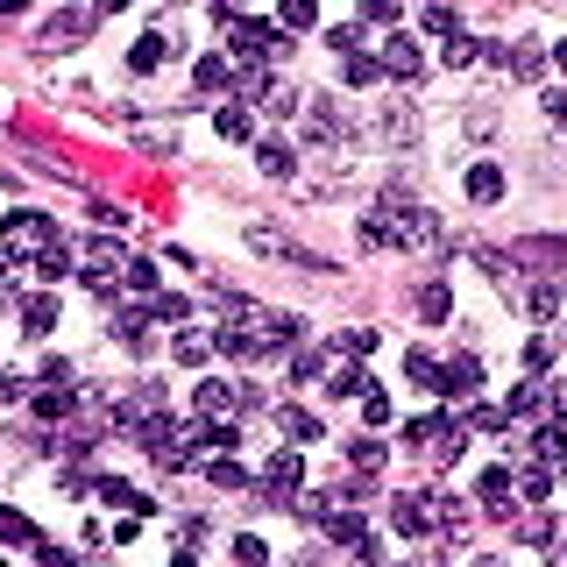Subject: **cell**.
<instances>
[{"instance_id": "484cf974", "label": "cell", "mask_w": 567, "mask_h": 567, "mask_svg": "<svg viewBox=\"0 0 567 567\" xmlns=\"http://www.w3.org/2000/svg\"><path fill=\"white\" fill-rule=\"evenodd\" d=\"M341 78H348V86H376V78H383V57H341Z\"/></svg>"}, {"instance_id": "836d02e7", "label": "cell", "mask_w": 567, "mask_h": 567, "mask_svg": "<svg viewBox=\"0 0 567 567\" xmlns=\"http://www.w3.org/2000/svg\"><path fill=\"white\" fill-rule=\"evenodd\" d=\"M334 348L362 362V355H376V334H369V327H348V334H334Z\"/></svg>"}, {"instance_id": "603a6c76", "label": "cell", "mask_w": 567, "mask_h": 567, "mask_svg": "<svg viewBox=\"0 0 567 567\" xmlns=\"http://www.w3.org/2000/svg\"><path fill=\"white\" fill-rule=\"evenodd\" d=\"M419 319H433V327H440V319H454V291L447 284H426L419 291Z\"/></svg>"}, {"instance_id": "8fae6325", "label": "cell", "mask_w": 567, "mask_h": 567, "mask_svg": "<svg viewBox=\"0 0 567 567\" xmlns=\"http://www.w3.org/2000/svg\"><path fill=\"white\" fill-rule=\"evenodd\" d=\"M22 327H29V341H43V334L57 327V291H36V298H22Z\"/></svg>"}, {"instance_id": "681fc988", "label": "cell", "mask_w": 567, "mask_h": 567, "mask_svg": "<svg viewBox=\"0 0 567 567\" xmlns=\"http://www.w3.org/2000/svg\"><path fill=\"white\" fill-rule=\"evenodd\" d=\"M8 397H22V376H8V369H0V404H8Z\"/></svg>"}, {"instance_id": "d590c367", "label": "cell", "mask_w": 567, "mask_h": 567, "mask_svg": "<svg viewBox=\"0 0 567 567\" xmlns=\"http://www.w3.org/2000/svg\"><path fill=\"white\" fill-rule=\"evenodd\" d=\"M518 412H546V383H518V390H511V419H518Z\"/></svg>"}, {"instance_id": "83f0119b", "label": "cell", "mask_w": 567, "mask_h": 567, "mask_svg": "<svg viewBox=\"0 0 567 567\" xmlns=\"http://www.w3.org/2000/svg\"><path fill=\"white\" fill-rule=\"evenodd\" d=\"M156 64H164V36L149 29V36H142V43L128 50V71H156Z\"/></svg>"}, {"instance_id": "f5cc1de1", "label": "cell", "mask_w": 567, "mask_h": 567, "mask_svg": "<svg viewBox=\"0 0 567 567\" xmlns=\"http://www.w3.org/2000/svg\"><path fill=\"white\" fill-rule=\"evenodd\" d=\"M553 64H560V71H567V43H560V50H553Z\"/></svg>"}, {"instance_id": "b9f144b4", "label": "cell", "mask_w": 567, "mask_h": 567, "mask_svg": "<svg viewBox=\"0 0 567 567\" xmlns=\"http://www.w3.org/2000/svg\"><path fill=\"white\" fill-rule=\"evenodd\" d=\"M319 369H327V355H319V348H291V376H319Z\"/></svg>"}, {"instance_id": "816d5d0a", "label": "cell", "mask_w": 567, "mask_h": 567, "mask_svg": "<svg viewBox=\"0 0 567 567\" xmlns=\"http://www.w3.org/2000/svg\"><path fill=\"white\" fill-rule=\"evenodd\" d=\"M8 263H15V256H8V249H0V284H8Z\"/></svg>"}, {"instance_id": "ba28073f", "label": "cell", "mask_w": 567, "mask_h": 567, "mask_svg": "<svg viewBox=\"0 0 567 567\" xmlns=\"http://www.w3.org/2000/svg\"><path fill=\"white\" fill-rule=\"evenodd\" d=\"M86 29H93V15H78V8H64V15H50V22H43V43H50V50H71L78 36H86Z\"/></svg>"}, {"instance_id": "d6986e66", "label": "cell", "mask_w": 567, "mask_h": 567, "mask_svg": "<svg viewBox=\"0 0 567 567\" xmlns=\"http://www.w3.org/2000/svg\"><path fill=\"white\" fill-rule=\"evenodd\" d=\"M0 546H29V553H36V546H43V532H36L22 511H8V504H0Z\"/></svg>"}, {"instance_id": "8d00e7d4", "label": "cell", "mask_w": 567, "mask_h": 567, "mask_svg": "<svg viewBox=\"0 0 567 567\" xmlns=\"http://www.w3.org/2000/svg\"><path fill=\"white\" fill-rule=\"evenodd\" d=\"M277 22H284V29H312V22H319V8H312V0H284Z\"/></svg>"}, {"instance_id": "4fadbf2b", "label": "cell", "mask_w": 567, "mask_h": 567, "mask_svg": "<svg viewBox=\"0 0 567 567\" xmlns=\"http://www.w3.org/2000/svg\"><path fill=\"white\" fill-rule=\"evenodd\" d=\"M192 86H199V93H227V86H234V57H199V64H192Z\"/></svg>"}, {"instance_id": "6da1fadb", "label": "cell", "mask_w": 567, "mask_h": 567, "mask_svg": "<svg viewBox=\"0 0 567 567\" xmlns=\"http://www.w3.org/2000/svg\"><path fill=\"white\" fill-rule=\"evenodd\" d=\"M220 29H227V43L241 50V64H277V57H291V36L270 29V22H256V15L220 8Z\"/></svg>"}, {"instance_id": "7bdbcfd3", "label": "cell", "mask_w": 567, "mask_h": 567, "mask_svg": "<svg viewBox=\"0 0 567 567\" xmlns=\"http://www.w3.org/2000/svg\"><path fill=\"white\" fill-rule=\"evenodd\" d=\"M234 560H249V567H256V560H270V546H263L256 532H241V539H234Z\"/></svg>"}, {"instance_id": "9a60e30c", "label": "cell", "mask_w": 567, "mask_h": 567, "mask_svg": "<svg viewBox=\"0 0 567 567\" xmlns=\"http://www.w3.org/2000/svg\"><path fill=\"white\" fill-rule=\"evenodd\" d=\"M546 64H553V50H539V43H518V50L504 57L511 78H546Z\"/></svg>"}, {"instance_id": "f907efd6", "label": "cell", "mask_w": 567, "mask_h": 567, "mask_svg": "<svg viewBox=\"0 0 567 567\" xmlns=\"http://www.w3.org/2000/svg\"><path fill=\"white\" fill-rule=\"evenodd\" d=\"M128 8V0H93V15H121Z\"/></svg>"}, {"instance_id": "e0dca14e", "label": "cell", "mask_w": 567, "mask_h": 567, "mask_svg": "<svg viewBox=\"0 0 567 567\" xmlns=\"http://www.w3.org/2000/svg\"><path fill=\"white\" fill-rule=\"evenodd\" d=\"M362 390H376V383H369V376H362V369H355V355H348V362H334V369H327V397H362Z\"/></svg>"}, {"instance_id": "bcb514c9", "label": "cell", "mask_w": 567, "mask_h": 567, "mask_svg": "<svg viewBox=\"0 0 567 567\" xmlns=\"http://www.w3.org/2000/svg\"><path fill=\"white\" fill-rule=\"evenodd\" d=\"M362 15L369 22H397V0H362Z\"/></svg>"}, {"instance_id": "9c48e42d", "label": "cell", "mask_w": 567, "mask_h": 567, "mask_svg": "<svg viewBox=\"0 0 567 567\" xmlns=\"http://www.w3.org/2000/svg\"><path fill=\"white\" fill-rule=\"evenodd\" d=\"M256 171H263V178H291V171H298V149H291V142H277V135H270V142H256Z\"/></svg>"}, {"instance_id": "60d3db41", "label": "cell", "mask_w": 567, "mask_h": 567, "mask_svg": "<svg viewBox=\"0 0 567 567\" xmlns=\"http://www.w3.org/2000/svg\"><path fill=\"white\" fill-rule=\"evenodd\" d=\"M291 511H298V518H312V525H319V518H327V511H334V497H327V490H312V497H298V504H291Z\"/></svg>"}, {"instance_id": "30bf717a", "label": "cell", "mask_w": 567, "mask_h": 567, "mask_svg": "<svg viewBox=\"0 0 567 567\" xmlns=\"http://www.w3.org/2000/svg\"><path fill=\"white\" fill-rule=\"evenodd\" d=\"M213 128H220V142H249L256 135V121H249V107H241V100H220L213 107Z\"/></svg>"}, {"instance_id": "f546056e", "label": "cell", "mask_w": 567, "mask_h": 567, "mask_svg": "<svg viewBox=\"0 0 567 567\" xmlns=\"http://www.w3.org/2000/svg\"><path fill=\"white\" fill-rule=\"evenodd\" d=\"M426 36H454V0H426Z\"/></svg>"}, {"instance_id": "ab89813d", "label": "cell", "mask_w": 567, "mask_h": 567, "mask_svg": "<svg viewBox=\"0 0 567 567\" xmlns=\"http://www.w3.org/2000/svg\"><path fill=\"white\" fill-rule=\"evenodd\" d=\"M362 419H369V426H390V397H383V390H362Z\"/></svg>"}, {"instance_id": "ffe728a7", "label": "cell", "mask_w": 567, "mask_h": 567, "mask_svg": "<svg viewBox=\"0 0 567 567\" xmlns=\"http://www.w3.org/2000/svg\"><path fill=\"white\" fill-rule=\"evenodd\" d=\"M298 475H305V454H270V497H284V490H298Z\"/></svg>"}, {"instance_id": "277c9868", "label": "cell", "mask_w": 567, "mask_h": 567, "mask_svg": "<svg viewBox=\"0 0 567 567\" xmlns=\"http://www.w3.org/2000/svg\"><path fill=\"white\" fill-rule=\"evenodd\" d=\"M376 57H383V78H419V71H426V50H419L412 36H404V29H390Z\"/></svg>"}, {"instance_id": "44dd1931", "label": "cell", "mask_w": 567, "mask_h": 567, "mask_svg": "<svg viewBox=\"0 0 567 567\" xmlns=\"http://www.w3.org/2000/svg\"><path fill=\"white\" fill-rule=\"evenodd\" d=\"M192 404H199V412H206V419H220V412H227V404H234V383H220V376H206V383L192 390Z\"/></svg>"}, {"instance_id": "7c38bea8", "label": "cell", "mask_w": 567, "mask_h": 567, "mask_svg": "<svg viewBox=\"0 0 567 567\" xmlns=\"http://www.w3.org/2000/svg\"><path fill=\"white\" fill-rule=\"evenodd\" d=\"M511 482H518V497H525V504H546V497H553V461L511 468Z\"/></svg>"}, {"instance_id": "4dcf8cb0", "label": "cell", "mask_w": 567, "mask_h": 567, "mask_svg": "<svg viewBox=\"0 0 567 567\" xmlns=\"http://www.w3.org/2000/svg\"><path fill=\"white\" fill-rule=\"evenodd\" d=\"M319 525H327V532H334L341 546H355V539H362V518H355V511H327Z\"/></svg>"}, {"instance_id": "c3c4849f", "label": "cell", "mask_w": 567, "mask_h": 567, "mask_svg": "<svg viewBox=\"0 0 567 567\" xmlns=\"http://www.w3.org/2000/svg\"><path fill=\"white\" fill-rule=\"evenodd\" d=\"M546 404H553V419H567V383H553V390H546Z\"/></svg>"}, {"instance_id": "f35d334b", "label": "cell", "mask_w": 567, "mask_h": 567, "mask_svg": "<svg viewBox=\"0 0 567 567\" xmlns=\"http://www.w3.org/2000/svg\"><path fill=\"white\" fill-rule=\"evenodd\" d=\"M206 475L220 482V490H241V482H249V468H241V461H227V454H220V461H213Z\"/></svg>"}, {"instance_id": "8992f818", "label": "cell", "mask_w": 567, "mask_h": 567, "mask_svg": "<svg viewBox=\"0 0 567 567\" xmlns=\"http://www.w3.org/2000/svg\"><path fill=\"white\" fill-rule=\"evenodd\" d=\"M390 525H397L404 539H426V532L440 525V518H433V497H397V504H390Z\"/></svg>"}, {"instance_id": "4316f807", "label": "cell", "mask_w": 567, "mask_h": 567, "mask_svg": "<svg viewBox=\"0 0 567 567\" xmlns=\"http://www.w3.org/2000/svg\"><path fill=\"white\" fill-rule=\"evenodd\" d=\"M185 312H192V305H185L178 291H149V319H164V327H178Z\"/></svg>"}, {"instance_id": "d4e9b609", "label": "cell", "mask_w": 567, "mask_h": 567, "mask_svg": "<svg viewBox=\"0 0 567 567\" xmlns=\"http://www.w3.org/2000/svg\"><path fill=\"white\" fill-rule=\"evenodd\" d=\"M383 135L390 142H419V107H390L383 114Z\"/></svg>"}, {"instance_id": "7a4b0ae2", "label": "cell", "mask_w": 567, "mask_h": 567, "mask_svg": "<svg viewBox=\"0 0 567 567\" xmlns=\"http://www.w3.org/2000/svg\"><path fill=\"white\" fill-rule=\"evenodd\" d=\"M50 241H57V227H50V213H36V206L8 213V227H0V249H8V256H43Z\"/></svg>"}, {"instance_id": "7402d4cb", "label": "cell", "mask_w": 567, "mask_h": 567, "mask_svg": "<svg viewBox=\"0 0 567 567\" xmlns=\"http://www.w3.org/2000/svg\"><path fill=\"white\" fill-rule=\"evenodd\" d=\"M277 433H284V440H319V419L298 412V404H277Z\"/></svg>"}, {"instance_id": "52a82bcc", "label": "cell", "mask_w": 567, "mask_h": 567, "mask_svg": "<svg viewBox=\"0 0 567 567\" xmlns=\"http://www.w3.org/2000/svg\"><path fill=\"white\" fill-rule=\"evenodd\" d=\"M468 199H475V206H497V199H504V164H490V156L468 164Z\"/></svg>"}, {"instance_id": "ac0fdd59", "label": "cell", "mask_w": 567, "mask_h": 567, "mask_svg": "<svg viewBox=\"0 0 567 567\" xmlns=\"http://www.w3.org/2000/svg\"><path fill=\"white\" fill-rule=\"evenodd\" d=\"M532 454H539V461H553V468H560V461H567V419H546V426H539V433H532Z\"/></svg>"}, {"instance_id": "ee69618b", "label": "cell", "mask_w": 567, "mask_h": 567, "mask_svg": "<svg viewBox=\"0 0 567 567\" xmlns=\"http://www.w3.org/2000/svg\"><path fill=\"white\" fill-rule=\"evenodd\" d=\"M404 369H412V383H426V390H433V376H440V369H433V355H419V348L404 355Z\"/></svg>"}, {"instance_id": "e575fe53", "label": "cell", "mask_w": 567, "mask_h": 567, "mask_svg": "<svg viewBox=\"0 0 567 567\" xmlns=\"http://www.w3.org/2000/svg\"><path fill=\"white\" fill-rule=\"evenodd\" d=\"M348 461H355V475H376L383 468V447L376 440H348Z\"/></svg>"}, {"instance_id": "f6af8a7d", "label": "cell", "mask_w": 567, "mask_h": 567, "mask_svg": "<svg viewBox=\"0 0 567 567\" xmlns=\"http://www.w3.org/2000/svg\"><path fill=\"white\" fill-rule=\"evenodd\" d=\"M525 369H532V376L553 369V341H525Z\"/></svg>"}, {"instance_id": "5b68a950", "label": "cell", "mask_w": 567, "mask_h": 567, "mask_svg": "<svg viewBox=\"0 0 567 567\" xmlns=\"http://www.w3.org/2000/svg\"><path fill=\"white\" fill-rule=\"evenodd\" d=\"M518 263H532V270L567 263V234H525V241H511V270H518Z\"/></svg>"}, {"instance_id": "5bb4252c", "label": "cell", "mask_w": 567, "mask_h": 567, "mask_svg": "<svg viewBox=\"0 0 567 567\" xmlns=\"http://www.w3.org/2000/svg\"><path fill=\"white\" fill-rule=\"evenodd\" d=\"M100 504H114V511H135V518H149V511H156L142 490H128L121 475H107V482H100Z\"/></svg>"}, {"instance_id": "3957f363", "label": "cell", "mask_w": 567, "mask_h": 567, "mask_svg": "<svg viewBox=\"0 0 567 567\" xmlns=\"http://www.w3.org/2000/svg\"><path fill=\"white\" fill-rule=\"evenodd\" d=\"M475 383H482V355H454V362L433 376V397H447V404H468V397H475Z\"/></svg>"}, {"instance_id": "2e32d148", "label": "cell", "mask_w": 567, "mask_h": 567, "mask_svg": "<svg viewBox=\"0 0 567 567\" xmlns=\"http://www.w3.org/2000/svg\"><path fill=\"white\" fill-rule=\"evenodd\" d=\"M560 305H567V291H560V277H539V284L525 291V312H532V319H553Z\"/></svg>"}, {"instance_id": "cb8c5ba5", "label": "cell", "mask_w": 567, "mask_h": 567, "mask_svg": "<svg viewBox=\"0 0 567 567\" xmlns=\"http://www.w3.org/2000/svg\"><path fill=\"white\" fill-rule=\"evenodd\" d=\"M171 355H178V362H185V369H199V362H206V355H213V334H192V327H185V334H178V341H171Z\"/></svg>"}, {"instance_id": "7dc6e473", "label": "cell", "mask_w": 567, "mask_h": 567, "mask_svg": "<svg viewBox=\"0 0 567 567\" xmlns=\"http://www.w3.org/2000/svg\"><path fill=\"white\" fill-rule=\"evenodd\" d=\"M546 121H553V128H567V93H546Z\"/></svg>"}, {"instance_id": "1f68e13d", "label": "cell", "mask_w": 567, "mask_h": 567, "mask_svg": "<svg viewBox=\"0 0 567 567\" xmlns=\"http://www.w3.org/2000/svg\"><path fill=\"white\" fill-rule=\"evenodd\" d=\"M327 50H334V57H355V50H362V29H355V22H334V29H327Z\"/></svg>"}, {"instance_id": "74e56055", "label": "cell", "mask_w": 567, "mask_h": 567, "mask_svg": "<svg viewBox=\"0 0 567 567\" xmlns=\"http://www.w3.org/2000/svg\"><path fill=\"white\" fill-rule=\"evenodd\" d=\"M518 539H525V546H553V518H546V511H532V518L518 525Z\"/></svg>"}, {"instance_id": "d6a6232c", "label": "cell", "mask_w": 567, "mask_h": 567, "mask_svg": "<svg viewBox=\"0 0 567 567\" xmlns=\"http://www.w3.org/2000/svg\"><path fill=\"white\" fill-rule=\"evenodd\" d=\"M121 291L149 298V291H156V263H128V270H121Z\"/></svg>"}, {"instance_id": "f1b7e54d", "label": "cell", "mask_w": 567, "mask_h": 567, "mask_svg": "<svg viewBox=\"0 0 567 567\" xmlns=\"http://www.w3.org/2000/svg\"><path fill=\"white\" fill-rule=\"evenodd\" d=\"M440 64H447V71H468V64H475V43H468V36L454 29V36L440 43Z\"/></svg>"}]
</instances>
